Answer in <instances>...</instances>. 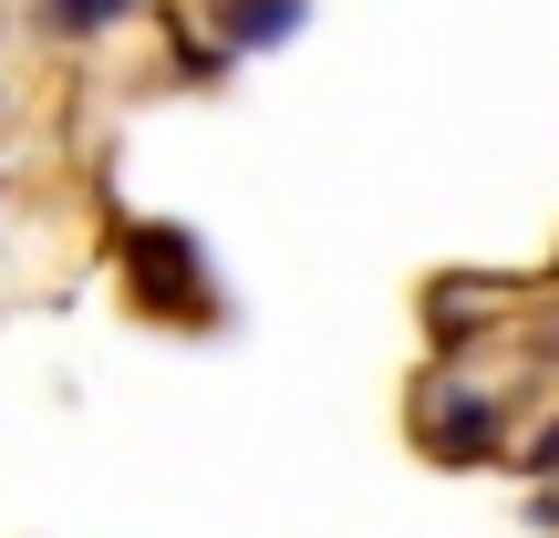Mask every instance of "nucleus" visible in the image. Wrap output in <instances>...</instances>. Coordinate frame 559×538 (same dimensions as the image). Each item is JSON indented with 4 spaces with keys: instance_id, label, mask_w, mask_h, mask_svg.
I'll return each instance as SVG.
<instances>
[{
    "instance_id": "nucleus-1",
    "label": "nucleus",
    "mask_w": 559,
    "mask_h": 538,
    "mask_svg": "<svg viewBox=\"0 0 559 538\" xmlns=\"http://www.w3.org/2000/svg\"><path fill=\"white\" fill-rule=\"evenodd\" d=\"M498 435H508V415H498V394H436L425 404V445L436 456H498Z\"/></svg>"
},
{
    "instance_id": "nucleus-2",
    "label": "nucleus",
    "mask_w": 559,
    "mask_h": 538,
    "mask_svg": "<svg viewBox=\"0 0 559 538\" xmlns=\"http://www.w3.org/2000/svg\"><path fill=\"white\" fill-rule=\"evenodd\" d=\"M135 279H145V300H177V311H198V249H187V228H145V239H135Z\"/></svg>"
},
{
    "instance_id": "nucleus-5",
    "label": "nucleus",
    "mask_w": 559,
    "mask_h": 538,
    "mask_svg": "<svg viewBox=\"0 0 559 538\" xmlns=\"http://www.w3.org/2000/svg\"><path fill=\"white\" fill-rule=\"evenodd\" d=\"M539 466H559V425H549V435H539Z\"/></svg>"
},
{
    "instance_id": "nucleus-3",
    "label": "nucleus",
    "mask_w": 559,
    "mask_h": 538,
    "mask_svg": "<svg viewBox=\"0 0 559 538\" xmlns=\"http://www.w3.org/2000/svg\"><path fill=\"white\" fill-rule=\"evenodd\" d=\"M300 11L311 0H218V32H228V52H270V41L300 32Z\"/></svg>"
},
{
    "instance_id": "nucleus-4",
    "label": "nucleus",
    "mask_w": 559,
    "mask_h": 538,
    "mask_svg": "<svg viewBox=\"0 0 559 538\" xmlns=\"http://www.w3.org/2000/svg\"><path fill=\"white\" fill-rule=\"evenodd\" d=\"M62 32H115V21H135V0H52Z\"/></svg>"
}]
</instances>
